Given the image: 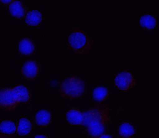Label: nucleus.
I'll return each mask as SVG.
<instances>
[{
  "mask_svg": "<svg viewBox=\"0 0 159 138\" xmlns=\"http://www.w3.org/2000/svg\"><path fill=\"white\" fill-rule=\"evenodd\" d=\"M112 138V136L110 135H108V134H106L105 133H104L102 134V136H101L99 138Z\"/></svg>",
  "mask_w": 159,
  "mask_h": 138,
  "instance_id": "19",
  "label": "nucleus"
},
{
  "mask_svg": "<svg viewBox=\"0 0 159 138\" xmlns=\"http://www.w3.org/2000/svg\"><path fill=\"white\" fill-rule=\"evenodd\" d=\"M135 131L133 126L128 122L123 123L119 129L120 137L124 138H131L134 137Z\"/></svg>",
  "mask_w": 159,
  "mask_h": 138,
  "instance_id": "15",
  "label": "nucleus"
},
{
  "mask_svg": "<svg viewBox=\"0 0 159 138\" xmlns=\"http://www.w3.org/2000/svg\"><path fill=\"white\" fill-rule=\"evenodd\" d=\"M9 10L12 16L18 19L23 18L26 15V8L25 3L16 1L10 5Z\"/></svg>",
  "mask_w": 159,
  "mask_h": 138,
  "instance_id": "9",
  "label": "nucleus"
},
{
  "mask_svg": "<svg viewBox=\"0 0 159 138\" xmlns=\"http://www.w3.org/2000/svg\"><path fill=\"white\" fill-rule=\"evenodd\" d=\"M35 122L37 125L41 127H49L52 121V115L50 112L45 110H41L35 115Z\"/></svg>",
  "mask_w": 159,
  "mask_h": 138,
  "instance_id": "10",
  "label": "nucleus"
},
{
  "mask_svg": "<svg viewBox=\"0 0 159 138\" xmlns=\"http://www.w3.org/2000/svg\"><path fill=\"white\" fill-rule=\"evenodd\" d=\"M34 138H48L47 136L43 135H37L34 136Z\"/></svg>",
  "mask_w": 159,
  "mask_h": 138,
  "instance_id": "20",
  "label": "nucleus"
},
{
  "mask_svg": "<svg viewBox=\"0 0 159 138\" xmlns=\"http://www.w3.org/2000/svg\"><path fill=\"white\" fill-rule=\"evenodd\" d=\"M40 70V66L35 61L30 60L24 63L22 68L21 72L25 79L32 81L37 79Z\"/></svg>",
  "mask_w": 159,
  "mask_h": 138,
  "instance_id": "6",
  "label": "nucleus"
},
{
  "mask_svg": "<svg viewBox=\"0 0 159 138\" xmlns=\"http://www.w3.org/2000/svg\"><path fill=\"white\" fill-rule=\"evenodd\" d=\"M32 124L26 118H22L19 120L16 125V134L20 137H26L32 132Z\"/></svg>",
  "mask_w": 159,
  "mask_h": 138,
  "instance_id": "11",
  "label": "nucleus"
},
{
  "mask_svg": "<svg viewBox=\"0 0 159 138\" xmlns=\"http://www.w3.org/2000/svg\"><path fill=\"white\" fill-rule=\"evenodd\" d=\"M66 120L68 123L72 126L79 127L83 125L84 113L76 108H73L66 114Z\"/></svg>",
  "mask_w": 159,
  "mask_h": 138,
  "instance_id": "7",
  "label": "nucleus"
},
{
  "mask_svg": "<svg viewBox=\"0 0 159 138\" xmlns=\"http://www.w3.org/2000/svg\"><path fill=\"white\" fill-rule=\"evenodd\" d=\"M16 134V125L9 120L0 123V138L12 137Z\"/></svg>",
  "mask_w": 159,
  "mask_h": 138,
  "instance_id": "8",
  "label": "nucleus"
},
{
  "mask_svg": "<svg viewBox=\"0 0 159 138\" xmlns=\"http://www.w3.org/2000/svg\"><path fill=\"white\" fill-rule=\"evenodd\" d=\"M111 109L107 104L99 105L90 109L84 114L83 125L87 127L93 125L107 126L111 120Z\"/></svg>",
  "mask_w": 159,
  "mask_h": 138,
  "instance_id": "3",
  "label": "nucleus"
},
{
  "mask_svg": "<svg viewBox=\"0 0 159 138\" xmlns=\"http://www.w3.org/2000/svg\"><path fill=\"white\" fill-rule=\"evenodd\" d=\"M114 84L120 91L128 92L136 86V81L131 73L123 71L116 76Z\"/></svg>",
  "mask_w": 159,
  "mask_h": 138,
  "instance_id": "5",
  "label": "nucleus"
},
{
  "mask_svg": "<svg viewBox=\"0 0 159 138\" xmlns=\"http://www.w3.org/2000/svg\"><path fill=\"white\" fill-rule=\"evenodd\" d=\"M20 104L25 103L20 95L19 84L0 90V110L11 111Z\"/></svg>",
  "mask_w": 159,
  "mask_h": 138,
  "instance_id": "4",
  "label": "nucleus"
},
{
  "mask_svg": "<svg viewBox=\"0 0 159 138\" xmlns=\"http://www.w3.org/2000/svg\"><path fill=\"white\" fill-rule=\"evenodd\" d=\"M35 50L33 42L29 38H24L19 44V50L22 55L28 56L31 55Z\"/></svg>",
  "mask_w": 159,
  "mask_h": 138,
  "instance_id": "13",
  "label": "nucleus"
},
{
  "mask_svg": "<svg viewBox=\"0 0 159 138\" xmlns=\"http://www.w3.org/2000/svg\"><path fill=\"white\" fill-rule=\"evenodd\" d=\"M92 96L93 99L98 103H102L107 99L109 97L108 89L103 87H98L93 90Z\"/></svg>",
  "mask_w": 159,
  "mask_h": 138,
  "instance_id": "16",
  "label": "nucleus"
},
{
  "mask_svg": "<svg viewBox=\"0 0 159 138\" xmlns=\"http://www.w3.org/2000/svg\"><path fill=\"white\" fill-rule=\"evenodd\" d=\"M139 23L143 29L148 31L154 29L157 25L155 17L150 15H143L140 19Z\"/></svg>",
  "mask_w": 159,
  "mask_h": 138,
  "instance_id": "14",
  "label": "nucleus"
},
{
  "mask_svg": "<svg viewBox=\"0 0 159 138\" xmlns=\"http://www.w3.org/2000/svg\"><path fill=\"white\" fill-rule=\"evenodd\" d=\"M42 15L40 12L37 10H34L26 14L25 21L29 26L36 27L42 23Z\"/></svg>",
  "mask_w": 159,
  "mask_h": 138,
  "instance_id": "12",
  "label": "nucleus"
},
{
  "mask_svg": "<svg viewBox=\"0 0 159 138\" xmlns=\"http://www.w3.org/2000/svg\"><path fill=\"white\" fill-rule=\"evenodd\" d=\"M68 49L78 56L88 55L92 50L93 40L88 32L80 28L74 29L68 37Z\"/></svg>",
  "mask_w": 159,
  "mask_h": 138,
  "instance_id": "1",
  "label": "nucleus"
},
{
  "mask_svg": "<svg viewBox=\"0 0 159 138\" xmlns=\"http://www.w3.org/2000/svg\"><path fill=\"white\" fill-rule=\"evenodd\" d=\"M15 1V0H0V2L4 6H8Z\"/></svg>",
  "mask_w": 159,
  "mask_h": 138,
  "instance_id": "18",
  "label": "nucleus"
},
{
  "mask_svg": "<svg viewBox=\"0 0 159 138\" xmlns=\"http://www.w3.org/2000/svg\"><path fill=\"white\" fill-rule=\"evenodd\" d=\"M85 86L84 81L78 76L66 78L61 83L59 93L63 97L70 100H76L84 94Z\"/></svg>",
  "mask_w": 159,
  "mask_h": 138,
  "instance_id": "2",
  "label": "nucleus"
},
{
  "mask_svg": "<svg viewBox=\"0 0 159 138\" xmlns=\"http://www.w3.org/2000/svg\"><path fill=\"white\" fill-rule=\"evenodd\" d=\"M105 126L99 125H93L86 127V132L90 137L99 138L105 133Z\"/></svg>",
  "mask_w": 159,
  "mask_h": 138,
  "instance_id": "17",
  "label": "nucleus"
}]
</instances>
